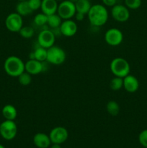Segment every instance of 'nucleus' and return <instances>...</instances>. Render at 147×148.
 Wrapping results in <instances>:
<instances>
[{
  "instance_id": "obj_36",
  "label": "nucleus",
  "mask_w": 147,
  "mask_h": 148,
  "mask_svg": "<svg viewBox=\"0 0 147 148\" xmlns=\"http://www.w3.org/2000/svg\"><path fill=\"white\" fill-rule=\"evenodd\" d=\"M56 1H63V0H56Z\"/></svg>"
},
{
  "instance_id": "obj_15",
  "label": "nucleus",
  "mask_w": 147,
  "mask_h": 148,
  "mask_svg": "<svg viewBox=\"0 0 147 148\" xmlns=\"http://www.w3.org/2000/svg\"><path fill=\"white\" fill-rule=\"evenodd\" d=\"M58 6L59 4L56 0H42L40 10L42 12L49 16L57 13Z\"/></svg>"
},
{
  "instance_id": "obj_20",
  "label": "nucleus",
  "mask_w": 147,
  "mask_h": 148,
  "mask_svg": "<svg viewBox=\"0 0 147 148\" xmlns=\"http://www.w3.org/2000/svg\"><path fill=\"white\" fill-rule=\"evenodd\" d=\"M30 59H35L39 62H44L47 59V49L39 46L33 52Z\"/></svg>"
},
{
  "instance_id": "obj_11",
  "label": "nucleus",
  "mask_w": 147,
  "mask_h": 148,
  "mask_svg": "<svg viewBox=\"0 0 147 148\" xmlns=\"http://www.w3.org/2000/svg\"><path fill=\"white\" fill-rule=\"evenodd\" d=\"M51 143L53 144H62L67 140L69 132L67 130L63 127H54L49 134Z\"/></svg>"
},
{
  "instance_id": "obj_27",
  "label": "nucleus",
  "mask_w": 147,
  "mask_h": 148,
  "mask_svg": "<svg viewBox=\"0 0 147 148\" xmlns=\"http://www.w3.org/2000/svg\"><path fill=\"white\" fill-rule=\"evenodd\" d=\"M125 7L130 10H137L141 5V0H125Z\"/></svg>"
},
{
  "instance_id": "obj_31",
  "label": "nucleus",
  "mask_w": 147,
  "mask_h": 148,
  "mask_svg": "<svg viewBox=\"0 0 147 148\" xmlns=\"http://www.w3.org/2000/svg\"><path fill=\"white\" fill-rule=\"evenodd\" d=\"M74 17H75V19H76V20H77V21L79 22H81L84 20V17H85V14H82V13H80V12H76Z\"/></svg>"
},
{
  "instance_id": "obj_5",
  "label": "nucleus",
  "mask_w": 147,
  "mask_h": 148,
  "mask_svg": "<svg viewBox=\"0 0 147 148\" xmlns=\"http://www.w3.org/2000/svg\"><path fill=\"white\" fill-rule=\"evenodd\" d=\"M76 12L74 3L69 0H63L59 4L57 14L62 18V20H70L74 17Z\"/></svg>"
},
{
  "instance_id": "obj_10",
  "label": "nucleus",
  "mask_w": 147,
  "mask_h": 148,
  "mask_svg": "<svg viewBox=\"0 0 147 148\" xmlns=\"http://www.w3.org/2000/svg\"><path fill=\"white\" fill-rule=\"evenodd\" d=\"M111 16L115 21L125 23L130 17L129 9L125 5L117 4L111 9Z\"/></svg>"
},
{
  "instance_id": "obj_1",
  "label": "nucleus",
  "mask_w": 147,
  "mask_h": 148,
  "mask_svg": "<svg viewBox=\"0 0 147 148\" xmlns=\"http://www.w3.org/2000/svg\"><path fill=\"white\" fill-rule=\"evenodd\" d=\"M108 11L103 4H97L92 5L87 17L89 23L95 27H101L106 24L108 20Z\"/></svg>"
},
{
  "instance_id": "obj_6",
  "label": "nucleus",
  "mask_w": 147,
  "mask_h": 148,
  "mask_svg": "<svg viewBox=\"0 0 147 148\" xmlns=\"http://www.w3.org/2000/svg\"><path fill=\"white\" fill-rule=\"evenodd\" d=\"M17 134L16 123L12 120H5L0 124V135L6 140H12Z\"/></svg>"
},
{
  "instance_id": "obj_23",
  "label": "nucleus",
  "mask_w": 147,
  "mask_h": 148,
  "mask_svg": "<svg viewBox=\"0 0 147 148\" xmlns=\"http://www.w3.org/2000/svg\"><path fill=\"white\" fill-rule=\"evenodd\" d=\"M110 88L112 90L118 91L123 88V78L115 77L110 82Z\"/></svg>"
},
{
  "instance_id": "obj_17",
  "label": "nucleus",
  "mask_w": 147,
  "mask_h": 148,
  "mask_svg": "<svg viewBox=\"0 0 147 148\" xmlns=\"http://www.w3.org/2000/svg\"><path fill=\"white\" fill-rule=\"evenodd\" d=\"M2 113L3 116L4 117L6 120H12V121H14L17 116V111L15 107L10 104H7V105L4 106L2 108Z\"/></svg>"
},
{
  "instance_id": "obj_14",
  "label": "nucleus",
  "mask_w": 147,
  "mask_h": 148,
  "mask_svg": "<svg viewBox=\"0 0 147 148\" xmlns=\"http://www.w3.org/2000/svg\"><path fill=\"white\" fill-rule=\"evenodd\" d=\"M123 88L128 92L134 93L139 88V82L135 76L129 74L123 77Z\"/></svg>"
},
{
  "instance_id": "obj_32",
  "label": "nucleus",
  "mask_w": 147,
  "mask_h": 148,
  "mask_svg": "<svg viewBox=\"0 0 147 148\" xmlns=\"http://www.w3.org/2000/svg\"><path fill=\"white\" fill-rule=\"evenodd\" d=\"M50 148H61V145L59 144H53Z\"/></svg>"
},
{
  "instance_id": "obj_25",
  "label": "nucleus",
  "mask_w": 147,
  "mask_h": 148,
  "mask_svg": "<svg viewBox=\"0 0 147 148\" xmlns=\"http://www.w3.org/2000/svg\"><path fill=\"white\" fill-rule=\"evenodd\" d=\"M20 36L24 38H30L34 35V29L31 26H22L18 32Z\"/></svg>"
},
{
  "instance_id": "obj_8",
  "label": "nucleus",
  "mask_w": 147,
  "mask_h": 148,
  "mask_svg": "<svg viewBox=\"0 0 147 148\" xmlns=\"http://www.w3.org/2000/svg\"><path fill=\"white\" fill-rule=\"evenodd\" d=\"M105 40L109 46H118L123 40V34L119 29L112 27L105 32Z\"/></svg>"
},
{
  "instance_id": "obj_28",
  "label": "nucleus",
  "mask_w": 147,
  "mask_h": 148,
  "mask_svg": "<svg viewBox=\"0 0 147 148\" xmlns=\"http://www.w3.org/2000/svg\"><path fill=\"white\" fill-rule=\"evenodd\" d=\"M138 141L143 147L147 148V130L141 132L138 135Z\"/></svg>"
},
{
  "instance_id": "obj_7",
  "label": "nucleus",
  "mask_w": 147,
  "mask_h": 148,
  "mask_svg": "<svg viewBox=\"0 0 147 148\" xmlns=\"http://www.w3.org/2000/svg\"><path fill=\"white\" fill-rule=\"evenodd\" d=\"M5 26L10 31L17 33L23 26L22 17L17 12H12L7 15L5 20Z\"/></svg>"
},
{
  "instance_id": "obj_29",
  "label": "nucleus",
  "mask_w": 147,
  "mask_h": 148,
  "mask_svg": "<svg viewBox=\"0 0 147 148\" xmlns=\"http://www.w3.org/2000/svg\"><path fill=\"white\" fill-rule=\"evenodd\" d=\"M27 2L31 10L33 11H36L40 9L42 0H27Z\"/></svg>"
},
{
  "instance_id": "obj_16",
  "label": "nucleus",
  "mask_w": 147,
  "mask_h": 148,
  "mask_svg": "<svg viewBox=\"0 0 147 148\" xmlns=\"http://www.w3.org/2000/svg\"><path fill=\"white\" fill-rule=\"evenodd\" d=\"M33 143L38 148H48L50 147L51 141L49 135L45 133L39 132L33 137Z\"/></svg>"
},
{
  "instance_id": "obj_19",
  "label": "nucleus",
  "mask_w": 147,
  "mask_h": 148,
  "mask_svg": "<svg viewBox=\"0 0 147 148\" xmlns=\"http://www.w3.org/2000/svg\"><path fill=\"white\" fill-rule=\"evenodd\" d=\"M76 12H80L84 14H87L90 10L92 4L89 0H78L75 3Z\"/></svg>"
},
{
  "instance_id": "obj_12",
  "label": "nucleus",
  "mask_w": 147,
  "mask_h": 148,
  "mask_svg": "<svg viewBox=\"0 0 147 148\" xmlns=\"http://www.w3.org/2000/svg\"><path fill=\"white\" fill-rule=\"evenodd\" d=\"M60 33L66 37H72L74 36L78 30V26L76 22L70 20H64L62 21L59 27Z\"/></svg>"
},
{
  "instance_id": "obj_37",
  "label": "nucleus",
  "mask_w": 147,
  "mask_h": 148,
  "mask_svg": "<svg viewBox=\"0 0 147 148\" xmlns=\"http://www.w3.org/2000/svg\"><path fill=\"white\" fill-rule=\"evenodd\" d=\"M89 1H90V0H89Z\"/></svg>"
},
{
  "instance_id": "obj_34",
  "label": "nucleus",
  "mask_w": 147,
  "mask_h": 148,
  "mask_svg": "<svg viewBox=\"0 0 147 148\" xmlns=\"http://www.w3.org/2000/svg\"><path fill=\"white\" fill-rule=\"evenodd\" d=\"M0 148H5V147H4V146L2 145H1V144H0Z\"/></svg>"
},
{
  "instance_id": "obj_30",
  "label": "nucleus",
  "mask_w": 147,
  "mask_h": 148,
  "mask_svg": "<svg viewBox=\"0 0 147 148\" xmlns=\"http://www.w3.org/2000/svg\"><path fill=\"white\" fill-rule=\"evenodd\" d=\"M103 5L105 7H112L117 4V0H102Z\"/></svg>"
},
{
  "instance_id": "obj_35",
  "label": "nucleus",
  "mask_w": 147,
  "mask_h": 148,
  "mask_svg": "<svg viewBox=\"0 0 147 148\" xmlns=\"http://www.w3.org/2000/svg\"><path fill=\"white\" fill-rule=\"evenodd\" d=\"M19 1H27V0H18Z\"/></svg>"
},
{
  "instance_id": "obj_21",
  "label": "nucleus",
  "mask_w": 147,
  "mask_h": 148,
  "mask_svg": "<svg viewBox=\"0 0 147 148\" xmlns=\"http://www.w3.org/2000/svg\"><path fill=\"white\" fill-rule=\"evenodd\" d=\"M62 21H63V20H62L61 17L57 13H56V14L48 16L47 25L53 29L59 28Z\"/></svg>"
},
{
  "instance_id": "obj_4",
  "label": "nucleus",
  "mask_w": 147,
  "mask_h": 148,
  "mask_svg": "<svg viewBox=\"0 0 147 148\" xmlns=\"http://www.w3.org/2000/svg\"><path fill=\"white\" fill-rule=\"evenodd\" d=\"M66 54L65 51L61 48L53 46L47 49V61L53 65H61L65 62Z\"/></svg>"
},
{
  "instance_id": "obj_33",
  "label": "nucleus",
  "mask_w": 147,
  "mask_h": 148,
  "mask_svg": "<svg viewBox=\"0 0 147 148\" xmlns=\"http://www.w3.org/2000/svg\"><path fill=\"white\" fill-rule=\"evenodd\" d=\"M69 1H71V2H72V3H74V4H75V3H76V1H78V0H69Z\"/></svg>"
},
{
  "instance_id": "obj_18",
  "label": "nucleus",
  "mask_w": 147,
  "mask_h": 148,
  "mask_svg": "<svg viewBox=\"0 0 147 148\" xmlns=\"http://www.w3.org/2000/svg\"><path fill=\"white\" fill-rule=\"evenodd\" d=\"M33 12V11L29 6L27 1H19L16 5V12L18 13L22 17L30 15Z\"/></svg>"
},
{
  "instance_id": "obj_9",
  "label": "nucleus",
  "mask_w": 147,
  "mask_h": 148,
  "mask_svg": "<svg viewBox=\"0 0 147 148\" xmlns=\"http://www.w3.org/2000/svg\"><path fill=\"white\" fill-rule=\"evenodd\" d=\"M55 42H56V35L52 30L48 29L43 30L37 36L38 45L45 49H48L54 46Z\"/></svg>"
},
{
  "instance_id": "obj_26",
  "label": "nucleus",
  "mask_w": 147,
  "mask_h": 148,
  "mask_svg": "<svg viewBox=\"0 0 147 148\" xmlns=\"http://www.w3.org/2000/svg\"><path fill=\"white\" fill-rule=\"evenodd\" d=\"M48 21V16L45 14L44 13H38L35 16L34 19H33V22L37 26H44L45 25L47 24Z\"/></svg>"
},
{
  "instance_id": "obj_2",
  "label": "nucleus",
  "mask_w": 147,
  "mask_h": 148,
  "mask_svg": "<svg viewBox=\"0 0 147 148\" xmlns=\"http://www.w3.org/2000/svg\"><path fill=\"white\" fill-rule=\"evenodd\" d=\"M4 69L6 73L12 77H17L25 71L24 62L16 56H10L6 59Z\"/></svg>"
},
{
  "instance_id": "obj_13",
  "label": "nucleus",
  "mask_w": 147,
  "mask_h": 148,
  "mask_svg": "<svg viewBox=\"0 0 147 148\" xmlns=\"http://www.w3.org/2000/svg\"><path fill=\"white\" fill-rule=\"evenodd\" d=\"M44 62H39L35 59H30L24 63L25 72L31 75H37L41 73L44 70Z\"/></svg>"
},
{
  "instance_id": "obj_3",
  "label": "nucleus",
  "mask_w": 147,
  "mask_h": 148,
  "mask_svg": "<svg viewBox=\"0 0 147 148\" xmlns=\"http://www.w3.org/2000/svg\"><path fill=\"white\" fill-rule=\"evenodd\" d=\"M110 71L115 77H125L131 72V66L126 59L116 57L112 59L110 64Z\"/></svg>"
},
{
  "instance_id": "obj_24",
  "label": "nucleus",
  "mask_w": 147,
  "mask_h": 148,
  "mask_svg": "<svg viewBox=\"0 0 147 148\" xmlns=\"http://www.w3.org/2000/svg\"><path fill=\"white\" fill-rule=\"evenodd\" d=\"M17 77H18L19 83L22 86H27L32 82V75L25 71Z\"/></svg>"
},
{
  "instance_id": "obj_22",
  "label": "nucleus",
  "mask_w": 147,
  "mask_h": 148,
  "mask_svg": "<svg viewBox=\"0 0 147 148\" xmlns=\"http://www.w3.org/2000/svg\"><path fill=\"white\" fill-rule=\"evenodd\" d=\"M106 110L109 114L112 116H116L118 115L120 111V107L118 102L115 101H110L107 103Z\"/></svg>"
}]
</instances>
